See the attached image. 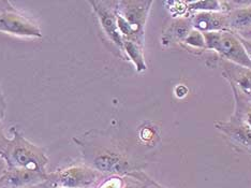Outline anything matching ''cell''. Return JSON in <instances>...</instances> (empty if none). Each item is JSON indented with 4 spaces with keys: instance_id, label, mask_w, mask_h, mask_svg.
Returning a JSON list of instances; mask_svg holds the SVG:
<instances>
[{
    "instance_id": "6da1fadb",
    "label": "cell",
    "mask_w": 251,
    "mask_h": 188,
    "mask_svg": "<svg viewBox=\"0 0 251 188\" xmlns=\"http://www.w3.org/2000/svg\"><path fill=\"white\" fill-rule=\"evenodd\" d=\"M81 153L83 163L105 176H124L145 166L135 158L126 145L98 129H91L82 135L73 136Z\"/></svg>"
},
{
    "instance_id": "7a4b0ae2",
    "label": "cell",
    "mask_w": 251,
    "mask_h": 188,
    "mask_svg": "<svg viewBox=\"0 0 251 188\" xmlns=\"http://www.w3.org/2000/svg\"><path fill=\"white\" fill-rule=\"evenodd\" d=\"M12 138L10 139L7 149L1 158L9 169H24L47 173L49 157L38 145L26 139L16 127L11 129Z\"/></svg>"
},
{
    "instance_id": "3957f363",
    "label": "cell",
    "mask_w": 251,
    "mask_h": 188,
    "mask_svg": "<svg viewBox=\"0 0 251 188\" xmlns=\"http://www.w3.org/2000/svg\"><path fill=\"white\" fill-rule=\"evenodd\" d=\"M151 0H121L116 1V20L123 41L130 40L144 47L145 27Z\"/></svg>"
},
{
    "instance_id": "277c9868",
    "label": "cell",
    "mask_w": 251,
    "mask_h": 188,
    "mask_svg": "<svg viewBox=\"0 0 251 188\" xmlns=\"http://www.w3.org/2000/svg\"><path fill=\"white\" fill-rule=\"evenodd\" d=\"M105 178V175L81 162L52 171L49 173L48 182L50 187L57 188H96Z\"/></svg>"
},
{
    "instance_id": "5b68a950",
    "label": "cell",
    "mask_w": 251,
    "mask_h": 188,
    "mask_svg": "<svg viewBox=\"0 0 251 188\" xmlns=\"http://www.w3.org/2000/svg\"><path fill=\"white\" fill-rule=\"evenodd\" d=\"M206 50L215 51L222 59L251 69V60L235 32L231 30L203 33Z\"/></svg>"
},
{
    "instance_id": "8992f818",
    "label": "cell",
    "mask_w": 251,
    "mask_h": 188,
    "mask_svg": "<svg viewBox=\"0 0 251 188\" xmlns=\"http://www.w3.org/2000/svg\"><path fill=\"white\" fill-rule=\"evenodd\" d=\"M0 32L24 38H42V30L37 23L16 8L0 15Z\"/></svg>"
},
{
    "instance_id": "52a82bcc",
    "label": "cell",
    "mask_w": 251,
    "mask_h": 188,
    "mask_svg": "<svg viewBox=\"0 0 251 188\" xmlns=\"http://www.w3.org/2000/svg\"><path fill=\"white\" fill-rule=\"evenodd\" d=\"M107 39L123 53V38L116 20V1H88Z\"/></svg>"
},
{
    "instance_id": "ba28073f",
    "label": "cell",
    "mask_w": 251,
    "mask_h": 188,
    "mask_svg": "<svg viewBox=\"0 0 251 188\" xmlns=\"http://www.w3.org/2000/svg\"><path fill=\"white\" fill-rule=\"evenodd\" d=\"M49 173L7 168L0 175V188H27L35 186L44 183L49 179Z\"/></svg>"
},
{
    "instance_id": "9c48e42d",
    "label": "cell",
    "mask_w": 251,
    "mask_h": 188,
    "mask_svg": "<svg viewBox=\"0 0 251 188\" xmlns=\"http://www.w3.org/2000/svg\"><path fill=\"white\" fill-rule=\"evenodd\" d=\"M221 67L225 78L231 84L233 93L251 101V69L225 59L221 60Z\"/></svg>"
},
{
    "instance_id": "30bf717a",
    "label": "cell",
    "mask_w": 251,
    "mask_h": 188,
    "mask_svg": "<svg viewBox=\"0 0 251 188\" xmlns=\"http://www.w3.org/2000/svg\"><path fill=\"white\" fill-rule=\"evenodd\" d=\"M190 19L193 29L202 33L231 30L227 12H196Z\"/></svg>"
},
{
    "instance_id": "8fae6325",
    "label": "cell",
    "mask_w": 251,
    "mask_h": 188,
    "mask_svg": "<svg viewBox=\"0 0 251 188\" xmlns=\"http://www.w3.org/2000/svg\"><path fill=\"white\" fill-rule=\"evenodd\" d=\"M215 127L229 138L234 145L251 153V129L246 125L232 117L229 122L215 123Z\"/></svg>"
},
{
    "instance_id": "7c38bea8",
    "label": "cell",
    "mask_w": 251,
    "mask_h": 188,
    "mask_svg": "<svg viewBox=\"0 0 251 188\" xmlns=\"http://www.w3.org/2000/svg\"><path fill=\"white\" fill-rule=\"evenodd\" d=\"M193 29L190 16L174 19L165 27L161 36V44L164 48H171L184 43L185 39Z\"/></svg>"
},
{
    "instance_id": "4fadbf2b",
    "label": "cell",
    "mask_w": 251,
    "mask_h": 188,
    "mask_svg": "<svg viewBox=\"0 0 251 188\" xmlns=\"http://www.w3.org/2000/svg\"><path fill=\"white\" fill-rule=\"evenodd\" d=\"M143 48V45L130 41V40H124L123 41V53L132 62L136 72L139 73H143L147 70Z\"/></svg>"
},
{
    "instance_id": "5bb4252c",
    "label": "cell",
    "mask_w": 251,
    "mask_h": 188,
    "mask_svg": "<svg viewBox=\"0 0 251 188\" xmlns=\"http://www.w3.org/2000/svg\"><path fill=\"white\" fill-rule=\"evenodd\" d=\"M227 14L231 31L238 32L251 27V2L248 5L233 8Z\"/></svg>"
},
{
    "instance_id": "9a60e30c",
    "label": "cell",
    "mask_w": 251,
    "mask_h": 188,
    "mask_svg": "<svg viewBox=\"0 0 251 188\" xmlns=\"http://www.w3.org/2000/svg\"><path fill=\"white\" fill-rule=\"evenodd\" d=\"M188 11L196 12H229L227 1L220 0H200V1L187 2Z\"/></svg>"
},
{
    "instance_id": "2e32d148",
    "label": "cell",
    "mask_w": 251,
    "mask_h": 188,
    "mask_svg": "<svg viewBox=\"0 0 251 188\" xmlns=\"http://www.w3.org/2000/svg\"><path fill=\"white\" fill-rule=\"evenodd\" d=\"M233 95L235 99V111H234V115L232 117L251 129V101L243 98L236 93H233Z\"/></svg>"
},
{
    "instance_id": "e0dca14e",
    "label": "cell",
    "mask_w": 251,
    "mask_h": 188,
    "mask_svg": "<svg viewBox=\"0 0 251 188\" xmlns=\"http://www.w3.org/2000/svg\"><path fill=\"white\" fill-rule=\"evenodd\" d=\"M184 43L188 47H191L193 49H200V50H206V43H205L204 35L196 29H192L191 32L188 35L185 39Z\"/></svg>"
},
{
    "instance_id": "ac0fdd59",
    "label": "cell",
    "mask_w": 251,
    "mask_h": 188,
    "mask_svg": "<svg viewBox=\"0 0 251 188\" xmlns=\"http://www.w3.org/2000/svg\"><path fill=\"white\" fill-rule=\"evenodd\" d=\"M96 188H125L124 176H106Z\"/></svg>"
},
{
    "instance_id": "d6986e66",
    "label": "cell",
    "mask_w": 251,
    "mask_h": 188,
    "mask_svg": "<svg viewBox=\"0 0 251 188\" xmlns=\"http://www.w3.org/2000/svg\"><path fill=\"white\" fill-rule=\"evenodd\" d=\"M164 4L170 5L168 9L172 15H174V19L184 18L185 12L188 11L186 1H167L164 2Z\"/></svg>"
},
{
    "instance_id": "ffe728a7",
    "label": "cell",
    "mask_w": 251,
    "mask_h": 188,
    "mask_svg": "<svg viewBox=\"0 0 251 188\" xmlns=\"http://www.w3.org/2000/svg\"><path fill=\"white\" fill-rule=\"evenodd\" d=\"M140 138L144 142H150L155 138V130L151 127H143L140 130Z\"/></svg>"
},
{
    "instance_id": "44dd1931",
    "label": "cell",
    "mask_w": 251,
    "mask_h": 188,
    "mask_svg": "<svg viewBox=\"0 0 251 188\" xmlns=\"http://www.w3.org/2000/svg\"><path fill=\"white\" fill-rule=\"evenodd\" d=\"M9 141H10V139L7 135H5L4 130L2 128V125H1V123H0V157H1L4 150L7 149Z\"/></svg>"
},
{
    "instance_id": "7402d4cb",
    "label": "cell",
    "mask_w": 251,
    "mask_h": 188,
    "mask_svg": "<svg viewBox=\"0 0 251 188\" xmlns=\"http://www.w3.org/2000/svg\"><path fill=\"white\" fill-rule=\"evenodd\" d=\"M5 111H7V104H5L1 87H0V123H1L5 117Z\"/></svg>"
},
{
    "instance_id": "603a6c76",
    "label": "cell",
    "mask_w": 251,
    "mask_h": 188,
    "mask_svg": "<svg viewBox=\"0 0 251 188\" xmlns=\"http://www.w3.org/2000/svg\"><path fill=\"white\" fill-rule=\"evenodd\" d=\"M174 94H175V96H176V97H177L178 99L185 98V97H186V96H187V94H188V88H187L186 85H184V84H179V85H177V86L175 87V89H174Z\"/></svg>"
},
{
    "instance_id": "cb8c5ba5",
    "label": "cell",
    "mask_w": 251,
    "mask_h": 188,
    "mask_svg": "<svg viewBox=\"0 0 251 188\" xmlns=\"http://www.w3.org/2000/svg\"><path fill=\"white\" fill-rule=\"evenodd\" d=\"M12 9H15V8L13 7V4L11 3V1H9V0H0V15Z\"/></svg>"
},
{
    "instance_id": "d4e9b609",
    "label": "cell",
    "mask_w": 251,
    "mask_h": 188,
    "mask_svg": "<svg viewBox=\"0 0 251 188\" xmlns=\"http://www.w3.org/2000/svg\"><path fill=\"white\" fill-rule=\"evenodd\" d=\"M235 33L239 38H242L244 40H247V41H251V27L246 28V29L235 32Z\"/></svg>"
},
{
    "instance_id": "484cf974",
    "label": "cell",
    "mask_w": 251,
    "mask_h": 188,
    "mask_svg": "<svg viewBox=\"0 0 251 188\" xmlns=\"http://www.w3.org/2000/svg\"><path fill=\"white\" fill-rule=\"evenodd\" d=\"M239 39H241V41H242V43L244 45V48H245V50H246V52H247L249 58L251 60V41H247V40H244L242 38H239Z\"/></svg>"
},
{
    "instance_id": "4316f807",
    "label": "cell",
    "mask_w": 251,
    "mask_h": 188,
    "mask_svg": "<svg viewBox=\"0 0 251 188\" xmlns=\"http://www.w3.org/2000/svg\"><path fill=\"white\" fill-rule=\"evenodd\" d=\"M50 184L48 180L44 182V183H41V184H38V185H35V186H30V187H27V188H50Z\"/></svg>"
},
{
    "instance_id": "83f0119b",
    "label": "cell",
    "mask_w": 251,
    "mask_h": 188,
    "mask_svg": "<svg viewBox=\"0 0 251 188\" xmlns=\"http://www.w3.org/2000/svg\"><path fill=\"white\" fill-rule=\"evenodd\" d=\"M50 188H57V187H50Z\"/></svg>"
}]
</instances>
